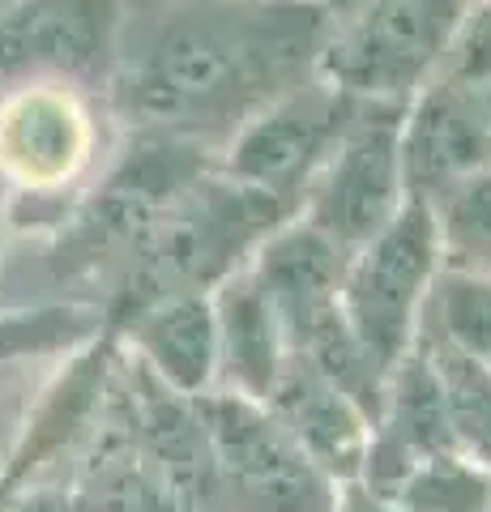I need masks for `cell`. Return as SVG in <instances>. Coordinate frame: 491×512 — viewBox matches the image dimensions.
<instances>
[{
    "label": "cell",
    "mask_w": 491,
    "mask_h": 512,
    "mask_svg": "<svg viewBox=\"0 0 491 512\" xmlns=\"http://www.w3.org/2000/svg\"><path fill=\"white\" fill-rule=\"evenodd\" d=\"M325 22L312 0H176L137 52H120L107 99L137 133L227 146L316 73Z\"/></svg>",
    "instance_id": "cell-1"
},
{
    "label": "cell",
    "mask_w": 491,
    "mask_h": 512,
    "mask_svg": "<svg viewBox=\"0 0 491 512\" xmlns=\"http://www.w3.org/2000/svg\"><path fill=\"white\" fill-rule=\"evenodd\" d=\"M287 218H295L287 205L227 180L218 167L201 171L154 218V227L129 256V265H124L120 274L124 316H133L137 308L167 295L214 291L235 269H244L252 252Z\"/></svg>",
    "instance_id": "cell-2"
},
{
    "label": "cell",
    "mask_w": 491,
    "mask_h": 512,
    "mask_svg": "<svg viewBox=\"0 0 491 512\" xmlns=\"http://www.w3.org/2000/svg\"><path fill=\"white\" fill-rule=\"evenodd\" d=\"M466 13L470 0H363L325 13L316 77L355 103L410 107L449 60Z\"/></svg>",
    "instance_id": "cell-3"
},
{
    "label": "cell",
    "mask_w": 491,
    "mask_h": 512,
    "mask_svg": "<svg viewBox=\"0 0 491 512\" xmlns=\"http://www.w3.org/2000/svg\"><path fill=\"white\" fill-rule=\"evenodd\" d=\"M129 0H5L0 5V103L26 90L82 99L116 82Z\"/></svg>",
    "instance_id": "cell-4"
},
{
    "label": "cell",
    "mask_w": 491,
    "mask_h": 512,
    "mask_svg": "<svg viewBox=\"0 0 491 512\" xmlns=\"http://www.w3.org/2000/svg\"><path fill=\"white\" fill-rule=\"evenodd\" d=\"M440 231L432 205L410 197L402 214L368 239L342 274V316L380 372L393 376L415 350L423 308L440 274Z\"/></svg>",
    "instance_id": "cell-5"
},
{
    "label": "cell",
    "mask_w": 491,
    "mask_h": 512,
    "mask_svg": "<svg viewBox=\"0 0 491 512\" xmlns=\"http://www.w3.org/2000/svg\"><path fill=\"white\" fill-rule=\"evenodd\" d=\"M402 120L406 107L359 103L338 150L329 154V163L316 171L299 201V218L346 256L376 239L410 201L402 167Z\"/></svg>",
    "instance_id": "cell-6"
},
{
    "label": "cell",
    "mask_w": 491,
    "mask_h": 512,
    "mask_svg": "<svg viewBox=\"0 0 491 512\" xmlns=\"http://www.w3.org/2000/svg\"><path fill=\"white\" fill-rule=\"evenodd\" d=\"M355 111H359L355 99H346V94L325 86L312 73L304 86H295L278 103L257 111L223 146L214 167L227 180L261 192V197L299 214V201H304L308 184L329 163V154L338 150Z\"/></svg>",
    "instance_id": "cell-7"
},
{
    "label": "cell",
    "mask_w": 491,
    "mask_h": 512,
    "mask_svg": "<svg viewBox=\"0 0 491 512\" xmlns=\"http://www.w3.org/2000/svg\"><path fill=\"white\" fill-rule=\"evenodd\" d=\"M193 406L210 440L214 470L240 500L265 512H334L329 478L312 466L265 402L214 389L193 397Z\"/></svg>",
    "instance_id": "cell-8"
},
{
    "label": "cell",
    "mask_w": 491,
    "mask_h": 512,
    "mask_svg": "<svg viewBox=\"0 0 491 512\" xmlns=\"http://www.w3.org/2000/svg\"><path fill=\"white\" fill-rule=\"evenodd\" d=\"M86 103L73 90H26L0 103V180L22 192L69 188L94 150Z\"/></svg>",
    "instance_id": "cell-9"
},
{
    "label": "cell",
    "mask_w": 491,
    "mask_h": 512,
    "mask_svg": "<svg viewBox=\"0 0 491 512\" xmlns=\"http://www.w3.org/2000/svg\"><path fill=\"white\" fill-rule=\"evenodd\" d=\"M346 256L329 239L308 227L304 218H287L282 227L252 252V278L265 291L269 308H274L287 350L295 355L329 316L342 312V274H346Z\"/></svg>",
    "instance_id": "cell-10"
},
{
    "label": "cell",
    "mask_w": 491,
    "mask_h": 512,
    "mask_svg": "<svg viewBox=\"0 0 491 512\" xmlns=\"http://www.w3.org/2000/svg\"><path fill=\"white\" fill-rule=\"evenodd\" d=\"M269 414L287 427V436L304 448L308 461L329 483H355L368 470L372 453V419L329 376H321L304 355L282 363L278 384L265 397Z\"/></svg>",
    "instance_id": "cell-11"
},
{
    "label": "cell",
    "mask_w": 491,
    "mask_h": 512,
    "mask_svg": "<svg viewBox=\"0 0 491 512\" xmlns=\"http://www.w3.org/2000/svg\"><path fill=\"white\" fill-rule=\"evenodd\" d=\"M124 333L137 363L176 397H205L218 380V320L214 291H188L154 299L124 316Z\"/></svg>",
    "instance_id": "cell-12"
},
{
    "label": "cell",
    "mask_w": 491,
    "mask_h": 512,
    "mask_svg": "<svg viewBox=\"0 0 491 512\" xmlns=\"http://www.w3.org/2000/svg\"><path fill=\"white\" fill-rule=\"evenodd\" d=\"M214 320H218V380H223V393L265 402L269 389L278 384L282 363L291 359V350L248 265L214 286Z\"/></svg>",
    "instance_id": "cell-13"
},
{
    "label": "cell",
    "mask_w": 491,
    "mask_h": 512,
    "mask_svg": "<svg viewBox=\"0 0 491 512\" xmlns=\"http://www.w3.org/2000/svg\"><path fill=\"white\" fill-rule=\"evenodd\" d=\"M415 346L436 376L453 448L479 470H491V367L436 338L432 329H419Z\"/></svg>",
    "instance_id": "cell-14"
},
{
    "label": "cell",
    "mask_w": 491,
    "mask_h": 512,
    "mask_svg": "<svg viewBox=\"0 0 491 512\" xmlns=\"http://www.w3.org/2000/svg\"><path fill=\"white\" fill-rule=\"evenodd\" d=\"M419 329H432L436 338L491 367V278L440 265Z\"/></svg>",
    "instance_id": "cell-15"
},
{
    "label": "cell",
    "mask_w": 491,
    "mask_h": 512,
    "mask_svg": "<svg viewBox=\"0 0 491 512\" xmlns=\"http://www.w3.org/2000/svg\"><path fill=\"white\" fill-rule=\"evenodd\" d=\"M432 214H436L445 269L491 278V171L445 192L432 205Z\"/></svg>",
    "instance_id": "cell-16"
},
{
    "label": "cell",
    "mask_w": 491,
    "mask_h": 512,
    "mask_svg": "<svg viewBox=\"0 0 491 512\" xmlns=\"http://www.w3.org/2000/svg\"><path fill=\"white\" fill-rule=\"evenodd\" d=\"M389 500L402 512H479L487 504V478L462 453H436L410 466Z\"/></svg>",
    "instance_id": "cell-17"
},
{
    "label": "cell",
    "mask_w": 491,
    "mask_h": 512,
    "mask_svg": "<svg viewBox=\"0 0 491 512\" xmlns=\"http://www.w3.org/2000/svg\"><path fill=\"white\" fill-rule=\"evenodd\" d=\"M440 73L457 77V82H483V77H491V0L483 9L466 13V26L457 35L449 60L440 64Z\"/></svg>",
    "instance_id": "cell-18"
},
{
    "label": "cell",
    "mask_w": 491,
    "mask_h": 512,
    "mask_svg": "<svg viewBox=\"0 0 491 512\" xmlns=\"http://www.w3.org/2000/svg\"><path fill=\"white\" fill-rule=\"evenodd\" d=\"M26 402L22 397L5 393L0 397V483L9 478V466H13V453H18V440H22V427H26Z\"/></svg>",
    "instance_id": "cell-19"
},
{
    "label": "cell",
    "mask_w": 491,
    "mask_h": 512,
    "mask_svg": "<svg viewBox=\"0 0 491 512\" xmlns=\"http://www.w3.org/2000/svg\"><path fill=\"white\" fill-rule=\"evenodd\" d=\"M334 512H402L398 504L389 500V495H380V491H363V487H346V495H334Z\"/></svg>",
    "instance_id": "cell-20"
},
{
    "label": "cell",
    "mask_w": 491,
    "mask_h": 512,
    "mask_svg": "<svg viewBox=\"0 0 491 512\" xmlns=\"http://www.w3.org/2000/svg\"><path fill=\"white\" fill-rule=\"evenodd\" d=\"M13 512H69V504L60 500L56 491H39V495H30V500H22Z\"/></svg>",
    "instance_id": "cell-21"
},
{
    "label": "cell",
    "mask_w": 491,
    "mask_h": 512,
    "mask_svg": "<svg viewBox=\"0 0 491 512\" xmlns=\"http://www.w3.org/2000/svg\"><path fill=\"white\" fill-rule=\"evenodd\" d=\"M312 5H321L329 18H334V13H346V9H355V5H363V0H312Z\"/></svg>",
    "instance_id": "cell-22"
},
{
    "label": "cell",
    "mask_w": 491,
    "mask_h": 512,
    "mask_svg": "<svg viewBox=\"0 0 491 512\" xmlns=\"http://www.w3.org/2000/svg\"><path fill=\"white\" fill-rule=\"evenodd\" d=\"M0 235H5V214H0Z\"/></svg>",
    "instance_id": "cell-23"
}]
</instances>
